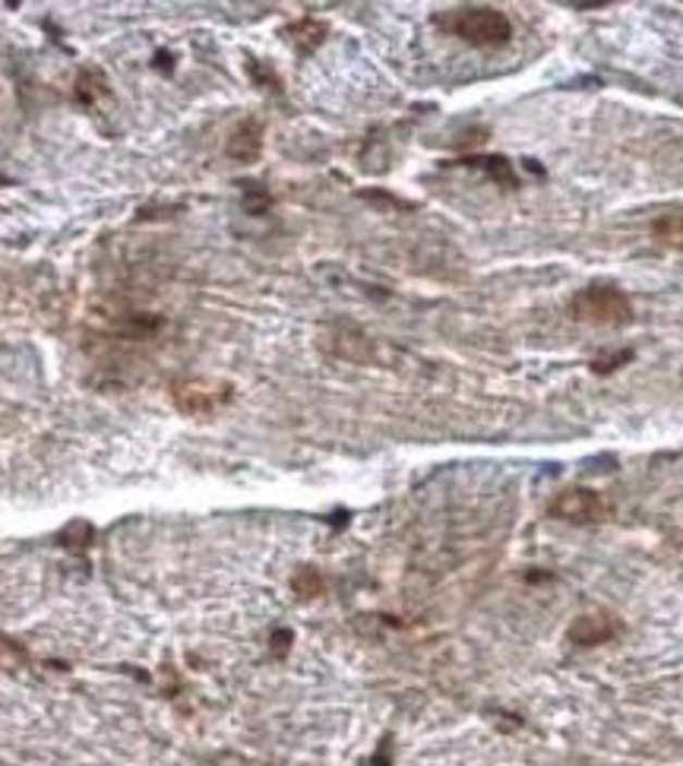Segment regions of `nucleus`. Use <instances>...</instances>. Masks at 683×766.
Wrapping results in <instances>:
<instances>
[{
  "mask_svg": "<svg viewBox=\"0 0 683 766\" xmlns=\"http://www.w3.org/2000/svg\"><path fill=\"white\" fill-rule=\"evenodd\" d=\"M294 589H297L301 596H317V593H320V576H317L314 570H304L301 576H294Z\"/></svg>",
  "mask_w": 683,
  "mask_h": 766,
  "instance_id": "obj_8",
  "label": "nucleus"
},
{
  "mask_svg": "<svg viewBox=\"0 0 683 766\" xmlns=\"http://www.w3.org/2000/svg\"><path fill=\"white\" fill-rule=\"evenodd\" d=\"M548 513L563 523H598L608 513V503L591 488H566L551 500Z\"/></svg>",
  "mask_w": 683,
  "mask_h": 766,
  "instance_id": "obj_3",
  "label": "nucleus"
},
{
  "mask_svg": "<svg viewBox=\"0 0 683 766\" xmlns=\"http://www.w3.org/2000/svg\"><path fill=\"white\" fill-rule=\"evenodd\" d=\"M174 405L187 415H209L228 400V390H209L206 384H174L171 387Z\"/></svg>",
  "mask_w": 683,
  "mask_h": 766,
  "instance_id": "obj_5",
  "label": "nucleus"
},
{
  "mask_svg": "<svg viewBox=\"0 0 683 766\" xmlns=\"http://www.w3.org/2000/svg\"><path fill=\"white\" fill-rule=\"evenodd\" d=\"M570 314L595 327H623L633 320V304L618 285H588L570 301Z\"/></svg>",
  "mask_w": 683,
  "mask_h": 766,
  "instance_id": "obj_2",
  "label": "nucleus"
},
{
  "mask_svg": "<svg viewBox=\"0 0 683 766\" xmlns=\"http://www.w3.org/2000/svg\"><path fill=\"white\" fill-rule=\"evenodd\" d=\"M437 26L475 48H500L513 38V23L493 7H462L437 16Z\"/></svg>",
  "mask_w": 683,
  "mask_h": 766,
  "instance_id": "obj_1",
  "label": "nucleus"
},
{
  "mask_svg": "<svg viewBox=\"0 0 683 766\" xmlns=\"http://www.w3.org/2000/svg\"><path fill=\"white\" fill-rule=\"evenodd\" d=\"M260 149H263L260 121H244V124H237V127L231 131V136H228L225 153L231 156V159H237V162H254V159L260 156Z\"/></svg>",
  "mask_w": 683,
  "mask_h": 766,
  "instance_id": "obj_6",
  "label": "nucleus"
},
{
  "mask_svg": "<svg viewBox=\"0 0 683 766\" xmlns=\"http://www.w3.org/2000/svg\"><path fill=\"white\" fill-rule=\"evenodd\" d=\"M651 232H655V238H658L661 244L683 247V206H678V209H668V212H661V216L655 219Z\"/></svg>",
  "mask_w": 683,
  "mask_h": 766,
  "instance_id": "obj_7",
  "label": "nucleus"
},
{
  "mask_svg": "<svg viewBox=\"0 0 683 766\" xmlns=\"http://www.w3.org/2000/svg\"><path fill=\"white\" fill-rule=\"evenodd\" d=\"M620 633L618 615L605 611V608H595V611H583L573 624H570V643L576 646H598V643H608L611 636Z\"/></svg>",
  "mask_w": 683,
  "mask_h": 766,
  "instance_id": "obj_4",
  "label": "nucleus"
}]
</instances>
